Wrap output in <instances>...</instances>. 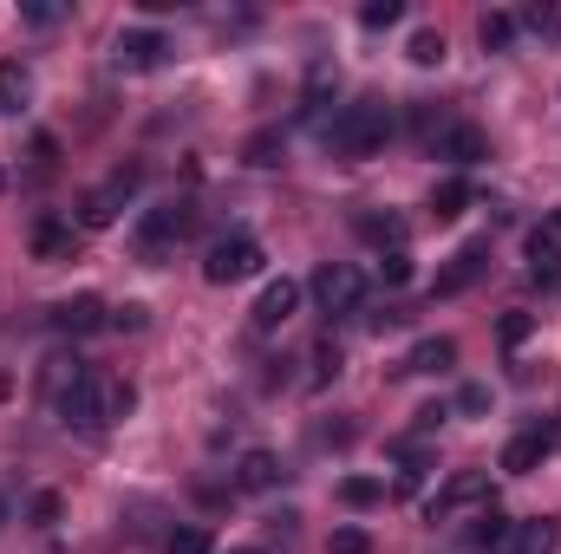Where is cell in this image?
<instances>
[{"instance_id":"13","label":"cell","mask_w":561,"mask_h":554,"mask_svg":"<svg viewBox=\"0 0 561 554\" xmlns=\"http://www.w3.org/2000/svg\"><path fill=\"white\" fill-rule=\"evenodd\" d=\"M529 280L542 293H561V242L549 229H529Z\"/></svg>"},{"instance_id":"38","label":"cell","mask_w":561,"mask_h":554,"mask_svg":"<svg viewBox=\"0 0 561 554\" xmlns=\"http://www.w3.org/2000/svg\"><path fill=\"white\" fill-rule=\"evenodd\" d=\"M444 417H450V412H444V405H424V412H419V430H437Z\"/></svg>"},{"instance_id":"11","label":"cell","mask_w":561,"mask_h":554,"mask_svg":"<svg viewBox=\"0 0 561 554\" xmlns=\"http://www.w3.org/2000/svg\"><path fill=\"white\" fill-rule=\"evenodd\" d=\"M294 307H300V280H268V287H262V300H255V313H249V320H255V333H280V326H287V320H294Z\"/></svg>"},{"instance_id":"8","label":"cell","mask_w":561,"mask_h":554,"mask_svg":"<svg viewBox=\"0 0 561 554\" xmlns=\"http://www.w3.org/2000/svg\"><path fill=\"white\" fill-rule=\"evenodd\" d=\"M556 443H561V424H529L523 437H510L503 470L510 476H529V470H542V457H556Z\"/></svg>"},{"instance_id":"30","label":"cell","mask_w":561,"mask_h":554,"mask_svg":"<svg viewBox=\"0 0 561 554\" xmlns=\"http://www.w3.org/2000/svg\"><path fill=\"white\" fill-rule=\"evenodd\" d=\"M163 554H216V549H209V535H203V529H176V535L163 542Z\"/></svg>"},{"instance_id":"1","label":"cell","mask_w":561,"mask_h":554,"mask_svg":"<svg viewBox=\"0 0 561 554\" xmlns=\"http://www.w3.org/2000/svg\"><path fill=\"white\" fill-rule=\"evenodd\" d=\"M53 405H59L66 424H79V430H105V424H118V417L138 405V392L125 379H112V372H79Z\"/></svg>"},{"instance_id":"25","label":"cell","mask_w":561,"mask_h":554,"mask_svg":"<svg viewBox=\"0 0 561 554\" xmlns=\"http://www.w3.org/2000/svg\"><path fill=\"white\" fill-rule=\"evenodd\" d=\"M405 59L424 66V72H431V66H444V33H437V26H419V33H412V46H405Z\"/></svg>"},{"instance_id":"22","label":"cell","mask_w":561,"mask_h":554,"mask_svg":"<svg viewBox=\"0 0 561 554\" xmlns=\"http://www.w3.org/2000/svg\"><path fill=\"white\" fill-rule=\"evenodd\" d=\"M280 157H287V131H255L242 143V163H255V170H275Z\"/></svg>"},{"instance_id":"19","label":"cell","mask_w":561,"mask_h":554,"mask_svg":"<svg viewBox=\"0 0 561 554\" xmlns=\"http://www.w3.org/2000/svg\"><path fill=\"white\" fill-rule=\"evenodd\" d=\"M33 99V72L20 59H0V112H20Z\"/></svg>"},{"instance_id":"23","label":"cell","mask_w":561,"mask_h":554,"mask_svg":"<svg viewBox=\"0 0 561 554\" xmlns=\"http://www.w3.org/2000/svg\"><path fill=\"white\" fill-rule=\"evenodd\" d=\"M359 235L399 255V242H405V222H399V216H359Z\"/></svg>"},{"instance_id":"6","label":"cell","mask_w":561,"mask_h":554,"mask_svg":"<svg viewBox=\"0 0 561 554\" xmlns=\"http://www.w3.org/2000/svg\"><path fill=\"white\" fill-rule=\"evenodd\" d=\"M470 503H490V470H457V476L424 503V522H450V516L470 509Z\"/></svg>"},{"instance_id":"33","label":"cell","mask_w":561,"mask_h":554,"mask_svg":"<svg viewBox=\"0 0 561 554\" xmlns=\"http://www.w3.org/2000/svg\"><path fill=\"white\" fill-rule=\"evenodd\" d=\"M59 13H66V7H53V0H26V7H20L26 26H59Z\"/></svg>"},{"instance_id":"31","label":"cell","mask_w":561,"mask_h":554,"mask_svg":"<svg viewBox=\"0 0 561 554\" xmlns=\"http://www.w3.org/2000/svg\"><path fill=\"white\" fill-rule=\"evenodd\" d=\"M144 320H150V307H138V300L112 307V326H118V333H144Z\"/></svg>"},{"instance_id":"21","label":"cell","mask_w":561,"mask_h":554,"mask_svg":"<svg viewBox=\"0 0 561 554\" xmlns=\"http://www.w3.org/2000/svg\"><path fill=\"white\" fill-rule=\"evenodd\" d=\"M556 542H561L556 522H516V535H510L516 554H556Z\"/></svg>"},{"instance_id":"15","label":"cell","mask_w":561,"mask_h":554,"mask_svg":"<svg viewBox=\"0 0 561 554\" xmlns=\"http://www.w3.org/2000/svg\"><path fill=\"white\" fill-rule=\"evenodd\" d=\"M280 483V463L275 450H242V463H236V489H249V496H262V489H275Z\"/></svg>"},{"instance_id":"29","label":"cell","mask_w":561,"mask_h":554,"mask_svg":"<svg viewBox=\"0 0 561 554\" xmlns=\"http://www.w3.org/2000/svg\"><path fill=\"white\" fill-rule=\"evenodd\" d=\"M327 379H340V346L333 339L313 346V385H327Z\"/></svg>"},{"instance_id":"9","label":"cell","mask_w":561,"mask_h":554,"mask_svg":"<svg viewBox=\"0 0 561 554\" xmlns=\"http://www.w3.org/2000/svg\"><path fill=\"white\" fill-rule=\"evenodd\" d=\"M118 72H150V66H163L170 59V39L163 33H150V26H131V33H118Z\"/></svg>"},{"instance_id":"4","label":"cell","mask_w":561,"mask_h":554,"mask_svg":"<svg viewBox=\"0 0 561 554\" xmlns=\"http://www.w3.org/2000/svg\"><path fill=\"white\" fill-rule=\"evenodd\" d=\"M190 222H196V209H190V203H157V209L138 222V255L157 268V262L170 255V242H183V235H190Z\"/></svg>"},{"instance_id":"12","label":"cell","mask_w":561,"mask_h":554,"mask_svg":"<svg viewBox=\"0 0 561 554\" xmlns=\"http://www.w3.org/2000/svg\"><path fill=\"white\" fill-rule=\"evenodd\" d=\"M53 326L79 339V333H99V326H112V307H105L99 293H72V300H59V307H53Z\"/></svg>"},{"instance_id":"32","label":"cell","mask_w":561,"mask_h":554,"mask_svg":"<svg viewBox=\"0 0 561 554\" xmlns=\"http://www.w3.org/2000/svg\"><path fill=\"white\" fill-rule=\"evenodd\" d=\"M379 280H386V287H405V280H412V255H405V249L386 255V262H379Z\"/></svg>"},{"instance_id":"2","label":"cell","mask_w":561,"mask_h":554,"mask_svg":"<svg viewBox=\"0 0 561 554\" xmlns=\"http://www.w3.org/2000/svg\"><path fill=\"white\" fill-rule=\"evenodd\" d=\"M392 138V112L379 105V99H366V105H340L333 112V125H327V150L333 157H373L379 143Z\"/></svg>"},{"instance_id":"18","label":"cell","mask_w":561,"mask_h":554,"mask_svg":"<svg viewBox=\"0 0 561 554\" xmlns=\"http://www.w3.org/2000/svg\"><path fill=\"white\" fill-rule=\"evenodd\" d=\"M510 535H516V522H510V516H496V509L483 503V516L470 522V549H483V554H503V549H510Z\"/></svg>"},{"instance_id":"17","label":"cell","mask_w":561,"mask_h":554,"mask_svg":"<svg viewBox=\"0 0 561 554\" xmlns=\"http://www.w3.org/2000/svg\"><path fill=\"white\" fill-rule=\"evenodd\" d=\"M112 222H118V196L112 189H85L72 203V229H112Z\"/></svg>"},{"instance_id":"3","label":"cell","mask_w":561,"mask_h":554,"mask_svg":"<svg viewBox=\"0 0 561 554\" xmlns=\"http://www.w3.org/2000/svg\"><path fill=\"white\" fill-rule=\"evenodd\" d=\"M262 275V242L255 235H222L203 262V280L209 287H236V280H255Z\"/></svg>"},{"instance_id":"36","label":"cell","mask_w":561,"mask_h":554,"mask_svg":"<svg viewBox=\"0 0 561 554\" xmlns=\"http://www.w3.org/2000/svg\"><path fill=\"white\" fill-rule=\"evenodd\" d=\"M523 26H529V33H556L561 13H556V7H529V13H523Z\"/></svg>"},{"instance_id":"7","label":"cell","mask_w":561,"mask_h":554,"mask_svg":"<svg viewBox=\"0 0 561 554\" xmlns=\"http://www.w3.org/2000/svg\"><path fill=\"white\" fill-rule=\"evenodd\" d=\"M313 300H320V313H359L366 280H359V268H346V262H327L313 275Z\"/></svg>"},{"instance_id":"16","label":"cell","mask_w":561,"mask_h":554,"mask_svg":"<svg viewBox=\"0 0 561 554\" xmlns=\"http://www.w3.org/2000/svg\"><path fill=\"white\" fill-rule=\"evenodd\" d=\"M450 366H457V339L437 333V339H419V346H412V359H405L399 372H424V379H431V372H450Z\"/></svg>"},{"instance_id":"20","label":"cell","mask_w":561,"mask_h":554,"mask_svg":"<svg viewBox=\"0 0 561 554\" xmlns=\"http://www.w3.org/2000/svg\"><path fill=\"white\" fill-rule=\"evenodd\" d=\"M463 209H470V183H463V176H444V183L431 189V216L450 222V216H463Z\"/></svg>"},{"instance_id":"26","label":"cell","mask_w":561,"mask_h":554,"mask_svg":"<svg viewBox=\"0 0 561 554\" xmlns=\"http://www.w3.org/2000/svg\"><path fill=\"white\" fill-rule=\"evenodd\" d=\"M477 39H483V53H503V46L516 39V20H510V13H483V20H477Z\"/></svg>"},{"instance_id":"37","label":"cell","mask_w":561,"mask_h":554,"mask_svg":"<svg viewBox=\"0 0 561 554\" xmlns=\"http://www.w3.org/2000/svg\"><path fill=\"white\" fill-rule=\"evenodd\" d=\"M457 412H490V392H483V385H463V392H457Z\"/></svg>"},{"instance_id":"40","label":"cell","mask_w":561,"mask_h":554,"mask_svg":"<svg viewBox=\"0 0 561 554\" xmlns=\"http://www.w3.org/2000/svg\"><path fill=\"white\" fill-rule=\"evenodd\" d=\"M7 392H13V385H7V379H0V399H7Z\"/></svg>"},{"instance_id":"39","label":"cell","mask_w":561,"mask_h":554,"mask_svg":"<svg viewBox=\"0 0 561 554\" xmlns=\"http://www.w3.org/2000/svg\"><path fill=\"white\" fill-rule=\"evenodd\" d=\"M549 235L561 242V209H549Z\"/></svg>"},{"instance_id":"28","label":"cell","mask_w":561,"mask_h":554,"mask_svg":"<svg viewBox=\"0 0 561 554\" xmlns=\"http://www.w3.org/2000/svg\"><path fill=\"white\" fill-rule=\"evenodd\" d=\"M529 333H536V313H523V307H516V313H503V320H496V339H503V346H510V353H516V346H523V339H529Z\"/></svg>"},{"instance_id":"35","label":"cell","mask_w":561,"mask_h":554,"mask_svg":"<svg viewBox=\"0 0 561 554\" xmlns=\"http://www.w3.org/2000/svg\"><path fill=\"white\" fill-rule=\"evenodd\" d=\"M333 554H373V535L366 529H333Z\"/></svg>"},{"instance_id":"41","label":"cell","mask_w":561,"mask_h":554,"mask_svg":"<svg viewBox=\"0 0 561 554\" xmlns=\"http://www.w3.org/2000/svg\"><path fill=\"white\" fill-rule=\"evenodd\" d=\"M0 522H7V496H0Z\"/></svg>"},{"instance_id":"5","label":"cell","mask_w":561,"mask_h":554,"mask_svg":"<svg viewBox=\"0 0 561 554\" xmlns=\"http://www.w3.org/2000/svg\"><path fill=\"white\" fill-rule=\"evenodd\" d=\"M483 275H490V242H463V249L437 268V280H431V300H457V293H470Z\"/></svg>"},{"instance_id":"43","label":"cell","mask_w":561,"mask_h":554,"mask_svg":"<svg viewBox=\"0 0 561 554\" xmlns=\"http://www.w3.org/2000/svg\"><path fill=\"white\" fill-rule=\"evenodd\" d=\"M0 189H7V170H0Z\"/></svg>"},{"instance_id":"34","label":"cell","mask_w":561,"mask_h":554,"mask_svg":"<svg viewBox=\"0 0 561 554\" xmlns=\"http://www.w3.org/2000/svg\"><path fill=\"white\" fill-rule=\"evenodd\" d=\"M59 509H66V503H59V496H53V489H39V496H33V509H26V516H33V522H39V529H53V522H59Z\"/></svg>"},{"instance_id":"42","label":"cell","mask_w":561,"mask_h":554,"mask_svg":"<svg viewBox=\"0 0 561 554\" xmlns=\"http://www.w3.org/2000/svg\"><path fill=\"white\" fill-rule=\"evenodd\" d=\"M236 554H262V549H236Z\"/></svg>"},{"instance_id":"14","label":"cell","mask_w":561,"mask_h":554,"mask_svg":"<svg viewBox=\"0 0 561 554\" xmlns=\"http://www.w3.org/2000/svg\"><path fill=\"white\" fill-rule=\"evenodd\" d=\"M72 249H79V229L72 222H59V216H39L33 222V255L39 262H72Z\"/></svg>"},{"instance_id":"10","label":"cell","mask_w":561,"mask_h":554,"mask_svg":"<svg viewBox=\"0 0 561 554\" xmlns=\"http://www.w3.org/2000/svg\"><path fill=\"white\" fill-rule=\"evenodd\" d=\"M431 150H437V157H450V163H483V157H490V138H483L477 125L444 118V125L431 131Z\"/></svg>"},{"instance_id":"24","label":"cell","mask_w":561,"mask_h":554,"mask_svg":"<svg viewBox=\"0 0 561 554\" xmlns=\"http://www.w3.org/2000/svg\"><path fill=\"white\" fill-rule=\"evenodd\" d=\"M340 503H346V509H379V503H386V483H373V476H346V483H340Z\"/></svg>"},{"instance_id":"27","label":"cell","mask_w":561,"mask_h":554,"mask_svg":"<svg viewBox=\"0 0 561 554\" xmlns=\"http://www.w3.org/2000/svg\"><path fill=\"white\" fill-rule=\"evenodd\" d=\"M399 20H405L399 0H366V7H359V26H366V33H386V26H399Z\"/></svg>"}]
</instances>
